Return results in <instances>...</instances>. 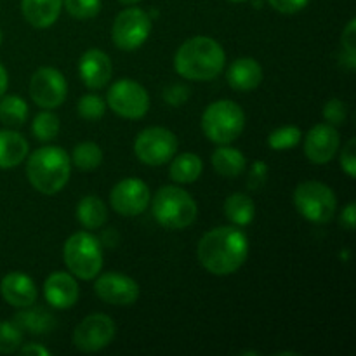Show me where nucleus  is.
<instances>
[{"instance_id": "obj_2", "label": "nucleus", "mask_w": 356, "mask_h": 356, "mask_svg": "<svg viewBox=\"0 0 356 356\" xmlns=\"http://www.w3.org/2000/svg\"><path fill=\"white\" fill-rule=\"evenodd\" d=\"M226 54L221 44L211 37H193L184 42L174 56V68L183 79L193 82L212 80L221 73Z\"/></svg>"}, {"instance_id": "obj_27", "label": "nucleus", "mask_w": 356, "mask_h": 356, "mask_svg": "<svg viewBox=\"0 0 356 356\" xmlns=\"http://www.w3.org/2000/svg\"><path fill=\"white\" fill-rule=\"evenodd\" d=\"M28 118V104L19 96L0 97V122L7 127H21Z\"/></svg>"}, {"instance_id": "obj_31", "label": "nucleus", "mask_w": 356, "mask_h": 356, "mask_svg": "<svg viewBox=\"0 0 356 356\" xmlns=\"http://www.w3.org/2000/svg\"><path fill=\"white\" fill-rule=\"evenodd\" d=\"M21 343H23V330L14 322H0V353H14L19 350Z\"/></svg>"}, {"instance_id": "obj_24", "label": "nucleus", "mask_w": 356, "mask_h": 356, "mask_svg": "<svg viewBox=\"0 0 356 356\" xmlns=\"http://www.w3.org/2000/svg\"><path fill=\"white\" fill-rule=\"evenodd\" d=\"M76 219L87 229L101 228L108 219L106 205L101 198L94 197V195L83 197L76 205Z\"/></svg>"}, {"instance_id": "obj_37", "label": "nucleus", "mask_w": 356, "mask_h": 356, "mask_svg": "<svg viewBox=\"0 0 356 356\" xmlns=\"http://www.w3.org/2000/svg\"><path fill=\"white\" fill-rule=\"evenodd\" d=\"M268 3L282 14H296L305 9L309 0H268Z\"/></svg>"}, {"instance_id": "obj_22", "label": "nucleus", "mask_w": 356, "mask_h": 356, "mask_svg": "<svg viewBox=\"0 0 356 356\" xmlns=\"http://www.w3.org/2000/svg\"><path fill=\"white\" fill-rule=\"evenodd\" d=\"M23 312L16 313V316L13 318V322L19 327L21 330H26L31 334H45L54 330L56 320L47 309L44 308H21Z\"/></svg>"}, {"instance_id": "obj_9", "label": "nucleus", "mask_w": 356, "mask_h": 356, "mask_svg": "<svg viewBox=\"0 0 356 356\" xmlns=\"http://www.w3.org/2000/svg\"><path fill=\"white\" fill-rule=\"evenodd\" d=\"M177 138L165 127H149L139 132L134 141V153L143 163L163 165L176 156Z\"/></svg>"}, {"instance_id": "obj_18", "label": "nucleus", "mask_w": 356, "mask_h": 356, "mask_svg": "<svg viewBox=\"0 0 356 356\" xmlns=\"http://www.w3.org/2000/svg\"><path fill=\"white\" fill-rule=\"evenodd\" d=\"M44 294L49 305L56 309H68L79 301V284L65 271H56L47 277L44 284Z\"/></svg>"}, {"instance_id": "obj_45", "label": "nucleus", "mask_w": 356, "mask_h": 356, "mask_svg": "<svg viewBox=\"0 0 356 356\" xmlns=\"http://www.w3.org/2000/svg\"><path fill=\"white\" fill-rule=\"evenodd\" d=\"M0 44H2V31H0Z\"/></svg>"}, {"instance_id": "obj_17", "label": "nucleus", "mask_w": 356, "mask_h": 356, "mask_svg": "<svg viewBox=\"0 0 356 356\" xmlns=\"http://www.w3.org/2000/svg\"><path fill=\"white\" fill-rule=\"evenodd\" d=\"M0 294L14 308H28L37 301V287L28 275L21 271L7 273L0 282Z\"/></svg>"}, {"instance_id": "obj_8", "label": "nucleus", "mask_w": 356, "mask_h": 356, "mask_svg": "<svg viewBox=\"0 0 356 356\" xmlns=\"http://www.w3.org/2000/svg\"><path fill=\"white\" fill-rule=\"evenodd\" d=\"M152 33V17L139 7H129L117 14L111 28V38L122 51H136Z\"/></svg>"}, {"instance_id": "obj_11", "label": "nucleus", "mask_w": 356, "mask_h": 356, "mask_svg": "<svg viewBox=\"0 0 356 356\" xmlns=\"http://www.w3.org/2000/svg\"><path fill=\"white\" fill-rule=\"evenodd\" d=\"M66 94H68V83L59 70L44 66L31 76L30 96L37 106L44 110H54L65 103Z\"/></svg>"}, {"instance_id": "obj_28", "label": "nucleus", "mask_w": 356, "mask_h": 356, "mask_svg": "<svg viewBox=\"0 0 356 356\" xmlns=\"http://www.w3.org/2000/svg\"><path fill=\"white\" fill-rule=\"evenodd\" d=\"M72 162L80 170H94L103 162V149L92 141H83L75 146L72 155Z\"/></svg>"}, {"instance_id": "obj_32", "label": "nucleus", "mask_w": 356, "mask_h": 356, "mask_svg": "<svg viewBox=\"0 0 356 356\" xmlns=\"http://www.w3.org/2000/svg\"><path fill=\"white\" fill-rule=\"evenodd\" d=\"M76 111L86 120L96 122L106 111V103L97 94H86V96L80 97L79 104H76Z\"/></svg>"}, {"instance_id": "obj_30", "label": "nucleus", "mask_w": 356, "mask_h": 356, "mask_svg": "<svg viewBox=\"0 0 356 356\" xmlns=\"http://www.w3.org/2000/svg\"><path fill=\"white\" fill-rule=\"evenodd\" d=\"M59 118L58 115H54L52 111H42L37 117L33 118V124H31V132H33L35 138L38 141H51L56 136L59 134Z\"/></svg>"}, {"instance_id": "obj_40", "label": "nucleus", "mask_w": 356, "mask_h": 356, "mask_svg": "<svg viewBox=\"0 0 356 356\" xmlns=\"http://www.w3.org/2000/svg\"><path fill=\"white\" fill-rule=\"evenodd\" d=\"M341 225H343L344 228L348 229V232H353V229H355L356 209H355L353 202H350V204L346 205V209L343 211V214H341Z\"/></svg>"}, {"instance_id": "obj_3", "label": "nucleus", "mask_w": 356, "mask_h": 356, "mask_svg": "<svg viewBox=\"0 0 356 356\" xmlns=\"http://www.w3.org/2000/svg\"><path fill=\"white\" fill-rule=\"evenodd\" d=\"M72 172V160L59 146H44L30 155L26 176L31 186L44 195H56L66 186Z\"/></svg>"}, {"instance_id": "obj_7", "label": "nucleus", "mask_w": 356, "mask_h": 356, "mask_svg": "<svg viewBox=\"0 0 356 356\" xmlns=\"http://www.w3.org/2000/svg\"><path fill=\"white\" fill-rule=\"evenodd\" d=\"M294 205L299 214L309 222L325 225L332 221L337 209L332 188L320 181H305L294 191Z\"/></svg>"}, {"instance_id": "obj_44", "label": "nucleus", "mask_w": 356, "mask_h": 356, "mask_svg": "<svg viewBox=\"0 0 356 356\" xmlns=\"http://www.w3.org/2000/svg\"><path fill=\"white\" fill-rule=\"evenodd\" d=\"M229 2H245V0H229Z\"/></svg>"}, {"instance_id": "obj_35", "label": "nucleus", "mask_w": 356, "mask_h": 356, "mask_svg": "<svg viewBox=\"0 0 356 356\" xmlns=\"http://www.w3.org/2000/svg\"><path fill=\"white\" fill-rule=\"evenodd\" d=\"M268 179V165L263 162V160H257V162L252 163L250 167L249 177H247V186L252 191L263 190L264 183Z\"/></svg>"}, {"instance_id": "obj_23", "label": "nucleus", "mask_w": 356, "mask_h": 356, "mask_svg": "<svg viewBox=\"0 0 356 356\" xmlns=\"http://www.w3.org/2000/svg\"><path fill=\"white\" fill-rule=\"evenodd\" d=\"M245 155L240 149L221 145L212 153V167L225 177H236L245 170Z\"/></svg>"}, {"instance_id": "obj_6", "label": "nucleus", "mask_w": 356, "mask_h": 356, "mask_svg": "<svg viewBox=\"0 0 356 356\" xmlns=\"http://www.w3.org/2000/svg\"><path fill=\"white\" fill-rule=\"evenodd\" d=\"M63 257L70 273L80 280H92L103 268V247L89 232L73 233L63 247Z\"/></svg>"}, {"instance_id": "obj_39", "label": "nucleus", "mask_w": 356, "mask_h": 356, "mask_svg": "<svg viewBox=\"0 0 356 356\" xmlns=\"http://www.w3.org/2000/svg\"><path fill=\"white\" fill-rule=\"evenodd\" d=\"M343 47L344 51L355 52L356 51V19L348 23V26L343 30Z\"/></svg>"}, {"instance_id": "obj_15", "label": "nucleus", "mask_w": 356, "mask_h": 356, "mask_svg": "<svg viewBox=\"0 0 356 356\" xmlns=\"http://www.w3.org/2000/svg\"><path fill=\"white\" fill-rule=\"evenodd\" d=\"M339 148V134L330 124H318L309 129L305 139V153L316 165L329 163Z\"/></svg>"}, {"instance_id": "obj_21", "label": "nucleus", "mask_w": 356, "mask_h": 356, "mask_svg": "<svg viewBox=\"0 0 356 356\" xmlns=\"http://www.w3.org/2000/svg\"><path fill=\"white\" fill-rule=\"evenodd\" d=\"M28 155V141L16 131H0V169L17 167Z\"/></svg>"}, {"instance_id": "obj_26", "label": "nucleus", "mask_w": 356, "mask_h": 356, "mask_svg": "<svg viewBox=\"0 0 356 356\" xmlns=\"http://www.w3.org/2000/svg\"><path fill=\"white\" fill-rule=\"evenodd\" d=\"M225 214L233 225L247 226L254 221L256 205L254 200L245 193H233L225 202Z\"/></svg>"}, {"instance_id": "obj_10", "label": "nucleus", "mask_w": 356, "mask_h": 356, "mask_svg": "<svg viewBox=\"0 0 356 356\" xmlns=\"http://www.w3.org/2000/svg\"><path fill=\"white\" fill-rule=\"evenodd\" d=\"M108 106L120 115L122 118L138 120L143 118L149 110V96L141 83L134 80H117L108 90Z\"/></svg>"}, {"instance_id": "obj_13", "label": "nucleus", "mask_w": 356, "mask_h": 356, "mask_svg": "<svg viewBox=\"0 0 356 356\" xmlns=\"http://www.w3.org/2000/svg\"><path fill=\"white\" fill-rule=\"evenodd\" d=\"M111 207L122 216L134 218L143 214L149 204V188L138 177H127L113 186L110 193Z\"/></svg>"}, {"instance_id": "obj_41", "label": "nucleus", "mask_w": 356, "mask_h": 356, "mask_svg": "<svg viewBox=\"0 0 356 356\" xmlns=\"http://www.w3.org/2000/svg\"><path fill=\"white\" fill-rule=\"evenodd\" d=\"M21 355H26V356H49V355H51V351H49L47 348L40 346V344L30 343V344H26V346L21 348Z\"/></svg>"}, {"instance_id": "obj_1", "label": "nucleus", "mask_w": 356, "mask_h": 356, "mask_svg": "<svg viewBox=\"0 0 356 356\" xmlns=\"http://www.w3.org/2000/svg\"><path fill=\"white\" fill-rule=\"evenodd\" d=\"M198 261L209 273L228 277L242 268L249 256V238L235 226H219L202 236Z\"/></svg>"}, {"instance_id": "obj_43", "label": "nucleus", "mask_w": 356, "mask_h": 356, "mask_svg": "<svg viewBox=\"0 0 356 356\" xmlns=\"http://www.w3.org/2000/svg\"><path fill=\"white\" fill-rule=\"evenodd\" d=\"M120 3H124V6H136L138 2H141V0H118Z\"/></svg>"}, {"instance_id": "obj_12", "label": "nucleus", "mask_w": 356, "mask_h": 356, "mask_svg": "<svg viewBox=\"0 0 356 356\" xmlns=\"http://www.w3.org/2000/svg\"><path fill=\"white\" fill-rule=\"evenodd\" d=\"M115 337V322L110 316L103 313L89 315L79 323V327L73 332V344L76 350L83 353H94L113 341Z\"/></svg>"}, {"instance_id": "obj_19", "label": "nucleus", "mask_w": 356, "mask_h": 356, "mask_svg": "<svg viewBox=\"0 0 356 356\" xmlns=\"http://www.w3.org/2000/svg\"><path fill=\"white\" fill-rule=\"evenodd\" d=\"M228 83L235 90H254L263 82V68L259 63L252 58H240L232 63L226 73Z\"/></svg>"}, {"instance_id": "obj_38", "label": "nucleus", "mask_w": 356, "mask_h": 356, "mask_svg": "<svg viewBox=\"0 0 356 356\" xmlns=\"http://www.w3.org/2000/svg\"><path fill=\"white\" fill-rule=\"evenodd\" d=\"M163 97H165V101L169 104L177 106V104L184 103V101L188 99V89L183 86H170L169 89H165V92H163Z\"/></svg>"}, {"instance_id": "obj_25", "label": "nucleus", "mask_w": 356, "mask_h": 356, "mask_svg": "<svg viewBox=\"0 0 356 356\" xmlns=\"http://www.w3.org/2000/svg\"><path fill=\"white\" fill-rule=\"evenodd\" d=\"M204 170V162L195 153H183L170 160V177L181 184L195 183Z\"/></svg>"}, {"instance_id": "obj_20", "label": "nucleus", "mask_w": 356, "mask_h": 356, "mask_svg": "<svg viewBox=\"0 0 356 356\" xmlns=\"http://www.w3.org/2000/svg\"><path fill=\"white\" fill-rule=\"evenodd\" d=\"M63 0H21V13L33 28H49L58 21Z\"/></svg>"}, {"instance_id": "obj_16", "label": "nucleus", "mask_w": 356, "mask_h": 356, "mask_svg": "<svg viewBox=\"0 0 356 356\" xmlns=\"http://www.w3.org/2000/svg\"><path fill=\"white\" fill-rule=\"evenodd\" d=\"M113 66L106 52L101 49H89L79 61V75L89 89H103L111 79Z\"/></svg>"}, {"instance_id": "obj_33", "label": "nucleus", "mask_w": 356, "mask_h": 356, "mask_svg": "<svg viewBox=\"0 0 356 356\" xmlns=\"http://www.w3.org/2000/svg\"><path fill=\"white\" fill-rule=\"evenodd\" d=\"M70 16L76 19H92L101 10V0H63Z\"/></svg>"}, {"instance_id": "obj_4", "label": "nucleus", "mask_w": 356, "mask_h": 356, "mask_svg": "<svg viewBox=\"0 0 356 356\" xmlns=\"http://www.w3.org/2000/svg\"><path fill=\"white\" fill-rule=\"evenodd\" d=\"M153 218L169 229L188 228L197 218V204L188 191L177 186H163L156 191L152 204Z\"/></svg>"}, {"instance_id": "obj_29", "label": "nucleus", "mask_w": 356, "mask_h": 356, "mask_svg": "<svg viewBox=\"0 0 356 356\" xmlns=\"http://www.w3.org/2000/svg\"><path fill=\"white\" fill-rule=\"evenodd\" d=\"M301 129L296 125H284L278 127L268 136V146L275 152H285V149H292L299 145L301 141Z\"/></svg>"}, {"instance_id": "obj_14", "label": "nucleus", "mask_w": 356, "mask_h": 356, "mask_svg": "<svg viewBox=\"0 0 356 356\" xmlns=\"http://www.w3.org/2000/svg\"><path fill=\"white\" fill-rule=\"evenodd\" d=\"M94 289H96L97 298L108 305L129 306L134 305L139 298L138 282L117 271L101 275L94 284Z\"/></svg>"}, {"instance_id": "obj_34", "label": "nucleus", "mask_w": 356, "mask_h": 356, "mask_svg": "<svg viewBox=\"0 0 356 356\" xmlns=\"http://www.w3.org/2000/svg\"><path fill=\"white\" fill-rule=\"evenodd\" d=\"M346 117L348 108L341 99H330L323 106V118L327 120V124L334 125V127L336 125H343L346 122Z\"/></svg>"}, {"instance_id": "obj_42", "label": "nucleus", "mask_w": 356, "mask_h": 356, "mask_svg": "<svg viewBox=\"0 0 356 356\" xmlns=\"http://www.w3.org/2000/svg\"><path fill=\"white\" fill-rule=\"evenodd\" d=\"M7 86H9V75H7V70L0 65V97L6 94Z\"/></svg>"}, {"instance_id": "obj_5", "label": "nucleus", "mask_w": 356, "mask_h": 356, "mask_svg": "<svg viewBox=\"0 0 356 356\" xmlns=\"http://www.w3.org/2000/svg\"><path fill=\"white\" fill-rule=\"evenodd\" d=\"M245 127V113L229 99H219L209 104L202 115L204 134L216 145H229L242 134Z\"/></svg>"}, {"instance_id": "obj_36", "label": "nucleus", "mask_w": 356, "mask_h": 356, "mask_svg": "<svg viewBox=\"0 0 356 356\" xmlns=\"http://www.w3.org/2000/svg\"><path fill=\"white\" fill-rule=\"evenodd\" d=\"M355 139H350L346 143V146L343 148V153H341V167H343L344 172L353 179L356 177V155H355Z\"/></svg>"}]
</instances>
